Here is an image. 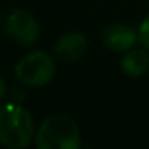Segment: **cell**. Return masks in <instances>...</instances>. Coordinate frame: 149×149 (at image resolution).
<instances>
[{
    "label": "cell",
    "instance_id": "obj_1",
    "mask_svg": "<svg viewBox=\"0 0 149 149\" xmlns=\"http://www.w3.org/2000/svg\"><path fill=\"white\" fill-rule=\"evenodd\" d=\"M36 146L39 149H79L82 139L75 120L66 114L47 117L36 132Z\"/></svg>",
    "mask_w": 149,
    "mask_h": 149
},
{
    "label": "cell",
    "instance_id": "obj_2",
    "mask_svg": "<svg viewBox=\"0 0 149 149\" xmlns=\"http://www.w3.org/2000/svg\"><path fill=\"white\" fill-rule=\"evenodd\" d=\"M34 136V119L26 107L15 103L0 107V144L23 149L31 144Z\"/></svg>",
    "mask_w": 149,
    "mask_h": 149
},
{
    "label": "cell",
    "instance_id": "obj_3",
    "mask_svg": "<svg viewBox=\"0 0 149 149\" xmlns=\"http://www.w3.org/2000/svg\"><path fill=\"white\" fill-rule=\"evenodd\" d=\"M55 71L56 66L52 56L45 52H32L18 61L15 75L26 87L39 88L52 80Z\"/></svg>",
    "mask_w": 149,
    "mask_h": 149
},
{
    "label": "cell",
    "instance_id": "obj_4",
    "mask_svg": "<svg viewBox=\"0 0 149 149\" xmlns=\"http://www.w3.org/2000/svg\"><path fill=\"white\" fill-rule=\"evenodd\" d=\"M7 34L24 47H31L39 40L40 27L36 18L24 10H13L5 19Z\"/></svg>",
    "mask_w": 149,
    "mask_h": 149
},
{
    "label": "cell",
    "instance_id": "obj_5",
    "mask_svg": "<svg viewBox=\"0 0 149 149\" xmlns=\"http://www.w3.org/2000/svg\"><path fill=\"white\" fill-rule=\"evenodd\" d=\"M138 40V32L133 27L120 23H114L104 27L103 31V43L106 48L117 53H125L133 48Z\"/></svg>",
    "mask_w": 149,
    "mask_h": 149
},
{
    "label": "cell",
    "instance_id": "obj_6",
    "mask_svg": "<svg viewBox=\"0 0 149 149\" xmlns=\"http://www.w3.org/2000/svg\"><path fill=\"white\" fill-rule=\"evenodd\" d=\"M87 37L82 32H68L55 45V53L64 61H77L87 53Z\"/></svg>",
    "mask_w": 149,
    "mask_h": 149
},
{
    "label": "cell",
    "instance_id": "obj_7",
    "mask_svg": "<svg viewBox=\"0 0 149 149\" xmlns=\"http://www.w3.org/2000/svg\"><path fill=\"white\" fill-rule=\"evenodd\" d=\"M123 74L128 77H141L149 69V55L146 50L141 48H130L125 52L122 61H120Z\"/></svg>",
    "mask_w": 149,
    "mask_h": 149
},
{
    "label": "cell",
    "instance_id": "obj_8",
    "mask_svg": "<svg viewBox=\"0 0 149 149\" xmlns=\"http://www.w3.org/2000/svg\"><path fill=\"white\" fill-rule=\"evenodd\" d=\"M138 42L146 50H149V15L141 21V24L138 27Z\"/></svg>",
    "mask_w": 149,
    "mask_h": 149
},
{
    "label": "cell",
    "instance_id": "obj_9",
    "mask_svg": "<svg viewBox=\"0 0 149 149\" xmlns=\"http://www.w3.org/2000/svg\"><path fill=\"white\" fill-rule=\"evenodd\" d=\"M5 95H7V84H5V79L0 75V101L5 98Z\"/></svg>",
    "mask_w": 149,
    "mask_h": 149
},
{
    "label": "cell",
    "instance_id": "obj_10",
    "mask_svg": "<svg viewBox=\"0 0 149 149\" xmlns=\"http://www.w3.org/2000/svg\"><path fill=\"white\" fill-rule=\"evenodd\" d=\"M0 21H2V15H0Z\"/></svg>",
    "mask_w": 149,
    "mask_h": 149
}]
</instances>
